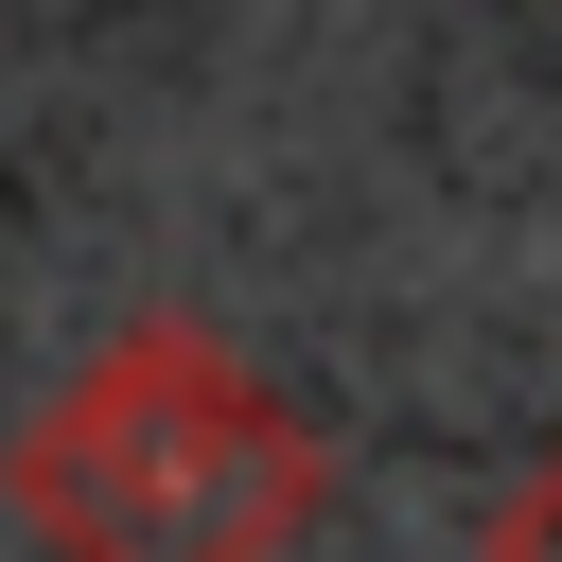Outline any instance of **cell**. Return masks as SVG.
<instances>
[{
	"mask_svg": "<svg viewBox=\"0 0 562 562\" xmlns=\"http://www.w3.org/2000/svg\"><path fill=\"white\" fill-rule=\"evenodd\" d=\"M35 562H299L316 422L193 316H123L0 457Z\"/></svg>",
	"mask_w": 562,
	"mask_h": 562,
	"instance_id": "obj_1",
	"label": "cell"
},
{
	"mask_svg": "<svg viewBox=\"0 0 562 562\" xmlns=\"http://www.w3.org/2000/svg\"><path fill=\"white\" fill-rule=\"evenodd\" d=\"M474 562H562V439H544V457L474 509Z\"/></svg>",
	"mask_w": 562,
	"mask_h": 562,
	"instance_id": "obj_2",
	"label": "cell"
}]
</instances>
